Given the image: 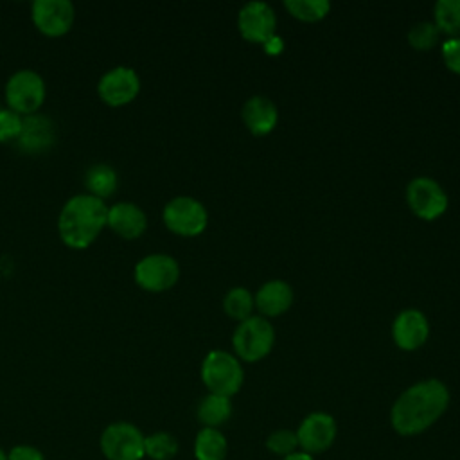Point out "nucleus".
<instances>
[{
	"label": "nucleus",
	"instance_id": "obj_1",
	"mask_svg": "<svg viewBox=\"0 0 460 460\" xmlns=\"http://www.w3.org/2000/svg\"><path fill=\"white\" fill-rule=\"evenodd\" d=\"M449 406V390L438 379H424L406 388L392 404L390 424L401 437H415L431 428Z\"/></svg>",
	"mask_w": 460,
	"mask_h": 460
},
{
	"label": "nucleus",
	"instance_id": "obj_2",
	"mask_svg": "<svg viewBox=\"0 0 460 460\" xmlns=\"http://www.w3.org/2000/svg\"><path fill=\"white\" fill-rule=\"evenodd\" d=\"M108 205L90 194H75L65 201L58 216L59 239L72 250L88 248L104 230Z\"/></svg>",
	"mask_w": 460,
	"mask_h": 460
},
{
	"label": "nucleus",
	"instance_id": "obj_3",
	"mask_svg": "<svg viewBox=\"0 0 460 460\" xmlns=\"http://www.w3.org/2000/svg\"><path fill=\"white\" fill-rule=\"evenodd\" d=\"M244 374L239 359L225 350H210L201 363V381L208 394L232 397L241 390Z\"/></svg>",
	"mask_w": 460,
	"mask_h": 460
},
{
	"label": "nucleus",
	"instance_id": "obj_4",
	"mask_svg": "<svg viewBox=\"0 0 460 460\" xmlns=\"http://www.w3.org/2000/svg\"><path fill=\"white\" fill-rule=\"evenodd\" d=\"M7 108L20 115H32L43 106L47 97V86L43 77L31 68L16 70L5 83Z\"/></svg>",
	"mask_w": 460,
	"mask_h": 460
},
{
	"label": "nucleus",
	"instance_id": "obj_5",
	"mask_svg": "<svg viewBox=\"0 0 460 460\" xmlns=\"http://www.w3.org/2000/svg\"><path fill=\"white\" fill-rule=\"evenodd\" d=\"M146 435L131 422L119 420L108 424L101 433V453L106 460H142Z\"/></svg>",
	"mask_w": 460,
	"mask_h": 460
},
{
	"label": "nucleus",
	"instance_id": "obj_6",
	"mask_svg": "<svg viewBox=\"0 0 460 460\" xmlns=\"http://www.w3.org/2000/svg\"><path fill=\"white\" fill-rule=\"evenodd\" d=\"M275 331L262 316H250L241 322L232 336L235 354L244 361H259L266 358L273 347Z\"/></svg>",
	"mask_w": 460,
	"mask_h": 460
},
{
	"label": "nucleus",
	"instance_id": "obj_7",
	"mask_svg": "<svg viewBox=\"0 0 460 460\" xmlns=\"http://www.w3.org/2000/svg\"><path fill=\"white\" fill-rule=\"evenodd\" d=\"M162 219L172 234L194 237L207 228L208 214L198 199L190 196H176L164 207Z\"/></svg>",
	"mask_w": 460,
	"mask_h": 460
},
{
	"label": "nucleus",
	"instance_id": "obj_8",
	"mask_svg": "<svg viewBox=\"0 0 460 460\" xmlns=\"http://www.w3.org/2000/svg\"><path fill=\"white\" fill-rule=\"evenodd\" d=\"M133 279L144 291L162 293L178 282L180 266L176 259L167 253H151L135 264Z\"/></svg>",
	"mask_w": 460,
	"mask_h": 460
},
{
	"label": "nucleus",
	"instance_id": "obj_9",
	"mask_svg": "<svg viewBox=\"0 0 460 460\" xmlns=\"http://www.w3.org/2000/svg\"><path fill=\"white\" fill-rule=\"evenodd\" d=\"M140 92V77L131 66H113L106 70L99 83H97V93L101 101L108 106L120 108L135 101V97Z\"/></svg>",
	"mask_w": 460,
	"mask_h": 460
},
{
	"label": "nucleus",
	"instance_id": "obj_10",
	"mask_svg": "<svg viewBox=\"0 0 460 460\" xmlns=\"http://www.w3.org/2000/svg\"><path fill=\"white\" fill-rule=\"evenodd\" d=\"M406 201L413 214L424 221L437 219L447 208V194L438 181L428 176H419L408 183Z\"/></svg>",
	"mask_w": 460,
	"mask_h": 460
},
{
	"label": "nucleus",
	"instance_id": "obj_11",
	"mask_svg": "<svg viewBox=\"0 0 460 460\" xmlns=\"http://www.w3.org/2000/svg\"><path fill=\"white\" fill-rule=\"evenodd\" d=\"M31 18L41 34L59 38L72 29L75 7L68 0H36L31 7Z\"/></svg>",
	"mask_w": 460,
	"mask_h": 460
},
{
	"label": "nucleus",
	"instance_id": "obj_12",
	"mask_svg": "<svg viewBox=\"0 0 460 460\" xmlns=\"http://www.w3.org/2000/svg\"><path fill=\"white\" fill-rule=\"evenodd\" d=\"M295 433L298 438L300 451L318 455L327 451L334 444L338 426L332 415L325 411H313L300 422Z\"/></svg>",
	"mask_w": 460,
	"mask_h": 460
},
{
	"label": "nucleus",
	"instance_id": "obj_13",
	"mask_svg": "<svg viewBox=\"0 0 460 460\" xmlns=\"http://www.w3.org/2000/svg\"><path fill=\"white\" fill-rule=\"evenodd\" d=\"M237 27L244 40L264 43L275 34V11L264 2H248L237 14Z\"/></svg>",
	"mask_w": 460,
	"mask_h": 460
},
{
	"label": "nucleus",
	"instance_id": "obj_14",
	"mask_svg": "<svg viewBox=\"0 0 460 460\" xmlns=\"http://www.w3.org/2000/svg\"><path fill=\"white\" fill-rule=\"evenodd\" d=\"M429 325L419 309H404L397 314L392 325V336L399 349L415 350L426 343Z\"/></svg>",
	"mask_w": 460,
	"mask_h": 460
},
{
	"label": "nucleus",
	"instance_id": "obj_15",
	"mask_svg": "<svg viewBox=\"0 0 460 460\" xmlns=\"http://www.w3.org/2000/svg\"><path fill=\"white\" fill-rule=\"evenodd\" d=\"M106 226L122 239H137L147 228V216L138 205L131 201H119L108 207Z\"/></svg>",
	"mask_w": 460,
	"mask_h": 460
},
{
	"label": "nucleus",
	"instance_id": "obj_16",
	"mask_svg": "<svg viewBox=\"0 0 460 460\" xmlns=\"http://www.w3.org/2000/svg\"><path fill=\"white\" fill-rule=\"evenodd\" d=\"M54 140H56V128L49 117L40 113L23 117L22 135L16 140L22 151L41 153V151H47L54 144Z\"/></svg>",
	"mask_w": 460,
	"mask_h": 460
},
{
	"label": "nucleus",
	"instance_id": "obj_17",
	"mask_svg": "<svg viewBox=\"0 0 460 460\" xmlns=\"http://www.w3.org/2000/svg\"><path fill=\"white\" fill-rule=\"evenodd\" d=\"M243 120L253 135H268L279 120L277 106L264 95L250 97L243 106Z\"/></svg>",
	"mask_w": 460,
	"mask_h": 460
},
{
	"label": "nucleus",
	"instance_id": "obj_18",
	"mask_svg": "<svg viewBox=\"0 0 460 460\" xmlns=\"http://www.w3.org/2000/svg\"><path fill=\"white\" fill-rule=\"evenodd\" d=\"M255 305L266 316H279L286 313L293 304V289L284 280H270L257 291Z\"/></svg>",
	"mask_w": 460,
	"mask_h": 460
},
{
	"label": "nucleus",
	"instance_id": "obj_19",
	"mask_svg": "<svg viewBox=\"0 0 460 460\" xmlns=\"http://www.w3.org/2000/svg\"><path fill=\"white\" fill-rule=\"evenodd\" d=\"M230 415H232L230 397L217 395V394H207L196 408V417L203 424V428H219L230 419Z\"/></svg>",
	"mask_w": 460,
	"mask_h": 460
},
{
	"label": "nucleus",
	"instance_id": "obj_20",
	"mask_svg": "<svg viewBox=\"0 0 460 460\" xmlns=\"http://www.w3.org/2000/svg\"><path fill=\"white\" fill-rule=\"evenodd\" d=\"M84 185L88 190L86 194L104 201L117 190V185H119L117 171L108 164H93L92 167H88L84 174Z\"/></svg>",
	"mask_w": 460,
	"mask_h": 460
},
{
	"label": "nucleus",
	"instance_id": "obj_21",
	"mask_svg": "<svg viewBox=\"0 0 460 460\" xmlns=\"http://www.w3.org/2000/svg\"><path fill=\"white\" fill-rule=\"evenodd\" d=\"M228 444L217 428H201L194 438L196 460H225Z\"/></svg>",
	"mask_w": 460,
	"mask_h": 460
},
{
	"label": "nucleus",
	"instance_id": "obj_22",
	"mask_svg": "<svg viewBox=\"0 0 460 460\" xmlns=\"http://www.w3.org/2000/svg\"><path fill=\"white\" fill-rule=\"evenodd\" d=\"M180 444L174 435L167 431H155L144 438V453L151 460H171L176 456Z\"/></svg>",
	"mask_w": 460,
	"mask_h": 460
},
{
	"label": "nucleus",
	"instance_id": "obj_23",
	"mask_svg": "<svg viewBox=\"0 0 460 460\" xmlns=\"http://www.w3.org/2000/svg\"><path fill=\"white\" fill-rule=\"evenodd\" d=\"M435 25L451 38L460 36V0H438L433 7Z\"/></svg>",
	"mask_w": 460,
	"mask_h": 460
},
{
	"label": "nucleus",
	"instance_id": "obj_24",
	"mask_svg": "<svg viewBox=\"0 0 460 460\" xmlns=\"http://www.w3.org/2000/svg\"><path fill=\"white\" fill-rule=\"evenodd\" d=\"M255 307V298L246 288H232L223 300L225 313L239 322H244L252 316V311Z\"/></svg>",
	"mask_w": 460,
	"mask_h": 460
},
{
	"label": "nucleus",
	"instance_id": "obj_25",
	"mask_svg": "<svg viewBox=\"0 0 460 460\" xmlns=\"http://www.w3.org/2000/svg\"><path fill=\"white\" fill-rule=\"evenodd\" d=\"M284 5L291 16L302 22H318L331 11V4L327 0H286Z\"/></svg>",
	"mask_w": 460,
	"mask_h": 460
},
{
	"label": "nucleus",
	"instance_id": "obj_26",
	"mask_svg": "<svg viewBox=\"0 0 460 460\" xmlns=\"http://www.w3.org/2000/svg\"><path fill=\"white\" fill-rule=\"evenodd\" d=\"M438 27L433 22H419L408 32V41L419 50H428L438 41Z\"/></svg>",
	"mask_w": 460,
	"mask_h": 460
},
{
	"label": "nucleus",
	"instance_id": "obj_27",
	"mask_svg": "<svg viewBox=\"0 0 460 460\" xmlns=\"http://www.w3.org/2000/svg\"><path fill=\"white\" fill-rule=\"evenodd\" d=\"M266 447L277 456H288L298 451V438L296 433L291 429H277L266 438Z\"/></svg>",
	"mask_w": 460,
	"mask_h": 460
},
{
	"label": "nucleus",
	"instance_id": "obj_28",
	"mask_svg": "<svg viewBox=\"0 0 460 460\" xmlns=\"http://www.w3.org/2000/svg\"><path fill=\"white\" fill-rule=\"evenodd\" d=\"M23 117L9 108H0V144L16 142L22 135Z\"/></svg>",
	"mask_w": 460,
	"mask_h": 460
},
{
	"label": "nucleus",
	"instance_id": "obj_29",
	"mask_svg": "<svg viewBox=\"0 0 460 460\" xmlns=\"http://www.w3.org/2000/svg\"><path fill=\"white\" fill-rule=\"evenodd\" d=\"M442 58L451 72L460 74V36L449 38L442 43Z\"/></svg>",
	"mask_w": 460,
	"mask_h": 460
},
{
	"label": "nucleus",
	"instance_id": "obj_30",
	"mask_svg": "<svg viewBox=\"0 0 460 460\" xmlns=\"http://www.w3.org/2000/svg\"><path fill=\"white\" fill-rule=\"evenodd\" d=\"M7 460H45L43 453L29 444H20L11 447V451L7 453Z\"/></svg>",
	"mask_w": 460,
	"mask_h": 460
},
{
	"label": "nucleus",
	"instance_id": "obj_31",
	"mask_svg": "<svg viewBox=\"0 0 460 460\" xmlns=\"http://www.w3.org/2000/svg\"><path fill=\"white\" fill-rule=\"evenodd\" d=\"M262 47H264L266 54L277 56V54H280V52L284 50V40H282V38H279L277 34H273L268 41H264V43H262Z\"/></svg>",
	"mask_w": 460,
	"mask_h": 460
},
{
	"label": "nucleus",
	"instance_id": "obj_32",
	"mask_svg": "<svg viewBox=\"0 0 460 460\" xmlns=\"http://www.w3.org/2000/svg\"><path fill=\"white\" fill-rule=\"evenodd\" d=\"M282 460H314V458H313V455H309V453H304V451H295V453H291V455L284 456Z\"/></svg>",
	"mask_w": 460,
	"mask_h": 460
},
{
	"label": "nucleus",
	"instance_id": "obj_33",
	"mask_svg": "<svg viewBox=\"0 0 460 460\" xmlns=\"http://www.w3.org/2000/svg\"><path fill=\"white\" fill-rule=\"evenodd\" d=\"M0 460H7V453L0 447Z\"/></svg>",
	"mask_w": 460,
	"mask_h": 460
}]
</instances>
